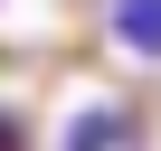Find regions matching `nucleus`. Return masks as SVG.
Wrapping results in <instances>:
<instances>
[{"mask_svg":"<svg viewBox=\"0 0 161 151\" xmlns=\"http://www.w3.org/2000/svg\"><path fill=\"white\" fill-rule=\"evenodd\" d=\"M104 38L142 66H161V0H104Z\"/></svg>","mask_w":161,"mask_h":151,"instance_id":"obj_1","label":"nucleus"},{"mask_svg":"<svg viewBox=\"0 0 161 151\" xmlns=\"http://www.w3.org/2000/svg\"><path fill=\"white\" fill-rule=\"evenodd\" d=\"M57 151H133V113L123 104H76L66 132H57Z\"/></svg>","mask_w":161,"mask_h":151,"instance_id":"obj_2","label":"nucleus"},{"mask_svg":"<svg viewBox=\"0 0 161 151\" xmlns=\"http://www.w3.org/2000/svg\"><path fill=\"white\" fill-rule=\"evenodd\" d=\"M0 151H29V123H19L10 104H0Z\"/></svg>","mask_w":161,"mask_h":151,"instance_id":"obj_3","label":"nucleus"}]
</instances>
